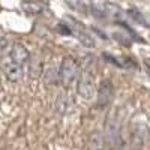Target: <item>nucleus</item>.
<instances>
[{
    "mask_svg": "<svg viewBox=\"0 0 150 150\" xmlns=\"http://www.w3.org/2000/svg\"><path fill=\"white\" fill-rule=\"evenodd\" d=\"M3 74H5V77L8 81L11 83H18L24 78V68L20 66V65H15V63H12V62H5L3 66Z\"/></svg>",
    "mask_w": 150,
    "mask_h": 150,
    "instance_id": "423d86ee",
    "label": "nucleus"
},
{
    "mask_svg": "<svg viewBox=\"0 0 150 150\" xmlns=\"http://www.w3.org/2000/svg\"><path fill=\"white\" fill-rule=\"evenodd\" d=\"M23 11L26 12L27 15H42L47 11V6L42 2H36V0H27V2H23L21 5Z\"/></svg>",
    "mask_w": 150,
    "mask_h": 150,
    "instance_id": "6e6552de",
    "label": "nucleus"
},
{
    "mask_svg": "<svg viewBox=\"0 0 150 150\" xmlns=\"http://www.w3.org/2000/svg\"><path fill=\"white\" fill-rule=\"evenodd\" d=\"M9 62L24 68L30 62V51L23 44H14L9 48Z\"/></svg>",
    "mask_w": 150,
    "mask_h": 150,
    "instance_id": "20e7f679",
    "label": "nucleus"
},
{
    "mask_svg": "<svg viewBox=\"0 0 150 150\" xmlns=\"http://www.w3.org/2000/svg\"><path fill=\"white\" fill-rule=\"evenodd\" d=\"M66 26H68V29H69V35H74L83 45H86V47H93V45H95L93 38L87 33V30L81 26L78 21L72 20L71 24H66Z\"/></svg>",
    "mask_w": 150,
    "mask_h": 150,
    "instance_id": "39448f33",
    "label": "nucleus"
},
{
    "mask_svg": "<svg viewBox=\"0 0 150 150\" xmlns=\"http://www.w3.org/2000/svg\"><path fill=\"white\" fill-rule=\"evenodd\" d=\"M114 98V87H112L111 80H102L98 89V107L105 108L111 104Z\"/></svg>",
    "mask_w": 150,
    "mask_h": 150,
    "instance_id": "7ed1b4c3",
    "label": "nucleus"
},
{
    "mask_svg": "<svg viewBox=\"0 0 150 150\" xmlns=\"http://www.w3.org/2000/svg\"><path fill=\"white\" fill-rule=\"evenodd\" d=\"M81 74V68L77 59L74 57H65L62 60V63L59 66V78H60V84H63L65 87H71L72 84H75L80 78Z\"/></svg>",
    "mask_w": 150,
    "mask_h": 150,
    "instance_id": "f257e3e1",
    "label": "nucleus"
},
{
    "mask_svg": "<svg viewBox=\"0 0 150 150\" xmlns=\"http://www.w3.org/2000/svg\"><path fill=\"white\" fill-rule=\"evenodd\" d=\"M42 78H44V83L47 86H59L60 84V78H59V69L51 66L45 69V72H42Z\"/></svg>",
    "mask_w": 150,
    "mask_h": 150,
    "instance_id": "9d476101",
    "label": "nucleus"
},
{
    "mask_svg": "<svg viewBox=\"0 0 150 150\" xmlns=\"http://www.w3.org/2000/svg\"><path fill=\"white\" fill-rule=\"evenodd\" d=\"M149 140V128L144 125H137L132 132V149L141 150Z\"/></svg>",
    "mask_w": 150,
    "mask_h": 150,
    "instance_id": "0eeeda50",
    "label": "nucleus"
},
{
    "mask_svg": "<svg viewBox=\"0 0 150 150\" xmlns=\"http://www.w3.org/2000/svg\"><path fill=\"white\" fill-rule=\"evenodd\" d=\"M30 75H32V78L41 77V75H42V66H41V63H33V65H30Z\"/></svg>",
    "mask_w": 150,
    "mask_h": 150,
    "instance_id": "4468645a",
    "label": "nucleus"
},
{
    "mask_svg": "<svg viewBox=\"0 0 150 150\" xmlns=\"http://www.w3.org/2000/svg\"><path fill=\"white\" fill-rule=\"evenodd\" d=\"M74 107V101L68 93H60L56 99V110L59 114H66Z\"/></svg>",
    "mask_w": 150,
    "mask_h": 150,
    "instance_id": "1a4fd4ad",
    "label": "nucleus"
},
{
    "mask_svg": "<svg viewBox=\"0 0 150 150\" xmlns=\"http://www.w3.org/2000/svg\"><path fill=\"white\" fill-rule=\"evenodd\" d=\"M89 150H105V138L101 132H93L90 135Z\"/></svg>",
    "mask_w": 150,
    "mask_h": 150,
    "instance_id": "9b49d317",
    "label": "nucleus"
},
{
    "mask_svg": "<svg viewBox=\"0 0 150 150\" xmlns=\"http://www.w3.org/2000/svg\"><path fill=\"white\" fill-rule=\"evenodd\" d=\"M77 93L86 101H90L96 96V84L89 71H84L80 74V78L77 81Z\"/></svg>",
    "mask_w": 150,
    "mask_h": 150,
    "instance_id": "f03ea898",
    "label": "nucleus"
},
{
    "mask_svg": "<svg viewBox=\"0 0 150 150\" xmlns=\"http://www.w3.org/2000/svg\"><path fill=\"white\" fill-rule=\"evenodd\" d=\"M62 2L74 12H78V14H87L89 12V8L83 0H62Z\"/></svg>",
    "mask_w": 150,
    "mask_h": 150,
    "instance_id": "f8f14e48",
    "label": "nucleus"
},
{
    "mask_svg": "<svg viewBox=\"0 0 150 150\" xmlns=\"http://www.w3.org/2000/svg\"><path fill=\"white\" fill-rule=\"evenodd\" d=\"M9 41H8V38H0V59H2L6 53H9Z\"/></svg>",
    "mask_w": 150,
    "mask_h": 150,
    "instance_id": "ddd939ff",
    "label": "nucleus"
}]
</instances>
